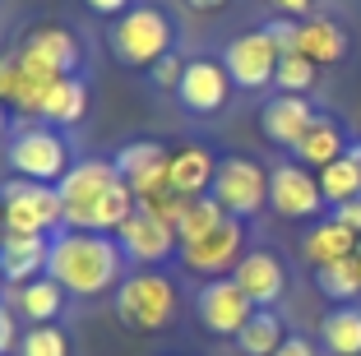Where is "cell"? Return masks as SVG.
<instances>
[{
	"instance_id": "8",
	"label": "cell",
	"mask_w": 361,
	"mask_h": 356,
	"mask_svg": "<svg viewBox=\"0 0 361 356\" xmlns=\"http://www.w3.org/2000/svg\"><path fill=\"white\" fill-rule=\"evenodd\" d=\"M213 200L227 209V218H255L269 204V171L259 167L255 157H223L218 176H213Z\"/></svg>"
},
{
	"instance_id": "31",
	"label": "cell",
	"mask_w": 361,
	"mask_h": 356,
	"mask_svg": "<svg viewBox=\"0 0 361 356\" xmlns=\"http://www.w3.org/2000/svg\"><path fill=\"white\" fill-rule=\"evenodd\" d=\"M19 356H70V338L61 324H28L19 338Z\"/></svg>"
},
{
	"instance_id": "20",
	"label": "cell",
	"mask_w": 361,
	"mask_h": 356,
	"mask_svg": "<svg viewBox=\"0 0 361 356\" xmlns=\"http://www.w3.org/2000/svg\"><path fill=\"white\" fill-rule=\"evenodd\" d=\"M213 176H218V157L209 153L204 144H185L171 153V167H167V185L185 200H200L213 190Z\"/></svg>"
},
{
	"instance_id": "43",
	"label": "cell",
	"mask_w": 361,
	"mask_h": 356,
	"mask_svg": "<svg viewBox=\"0 0 361 356\" xmlns=\"http://www.w3.org/2000/svg\"><path fill=\"white\" fill-rule=\"evenodd\" d=\"M357 264H361V245H357Z\"/></svg>"
},
{
	"instance_id": "34",
	"label": "cell",
	"mask_w": 361,
	"mask_h": 356,
	"mask_svg": "<svg viewBox=\"0 0 361 356\" xmlns=\"http://www.w3.org/2000/svg\"><path fill=\"white\" fill-rule=\"evenodd\" d=\"M19 314L10 310V305L0 301V356H10V352H19Z\"/></svg>"
},
{
	"instance_id": "32",
	"label": "cell",
	"mask_w": 361,
	"mask_h": 356,
	"mask_svg": "<svg viewBox=\"0 0 361 356\" xmlns=\"http://www.w3.org/2000/svg\"><path fill=\"white\" fill-rule=\"evenodd\" d=\"M264 32H269V42L278 47V56H292L297 51V37H301V19H269L264 23Z\"/></svg>"
},
{
	"instance_id": "11",
	"label": "cell",
	"mask_w": 361,
	"mask_h": 356,
	"mask_svg": "<svg viewBox=\"0 0 361 356\" xmlns=\"http://www.w3.org/2000/svg\"><path fill=\"white\" fill-rule=\"evenodd\" d=\"M269 209L287 222H301V218H319L324 209V195H319V176L301 162H278L269 171Z\"/></svg>"
},
{
	"instance_id": "1",
	"label": "cell",
	"mask_w": 361,
	"mask_h": 356,
	"mask_svg": "<svg viewBox=\"0 0 361 356\" xmlns=\"http://www.w3.org/2000/svg\"><path fill=\"white\" fill-rule=\"evenodd\" d=\"M61 209H65V227L75 231H111L135 213V195L121 180L116 162H102V157H88L61 176Z\"/></svg>"
},
{
	"instance_id": "16",
	"label": "cell",
	"mask_w": 361,
	"mask_h": 356,
	"mask_svg": "<svg viewBox=\"0 0 361 356\" xmlns=\"http://www.w3.org/2000/svg\"><path fill=\"white\" fill-rule=\"evenodd\" d=\"M232 283L255 301V310H274L287 292V269L274 250H245L241 264L232 269Z\"/></svg>"
},
{
	"instance_id": "37",
	"label": "cell",
	"mask_w": 361,
	"mask_h": 356,
	"mask_svg": "<svg viewBox=\"0 0 361 356\" xmlns=\"http://www.w3.org/2000/svg\"><path fill=\"white\" fill-rule=\"evenodd\" d=\"M334 218L361 236V195H357V200H348V204H338V209H334Z\"/></svg>"
},
{
	"instance_id": "35",
	"label": "cell",
	"mask_w": 361,
	"mask_h": 356,
	"mask_svg": "<svg viewBox=\"0 0 361 356\" xmlns=\"http://www.w3.org/2000/svg\"><path fill=\"white\" fill-rule=\"evenodd\" d=\"M274 356H319V347L310 343V338H301V333H287L283 347H278Z\"/></svg>"
},
{
	"instance_id": "9",
	"label": "cell",
	"mask_w": 361,
	"mask_h": 356,
	"mask_svg": "<svg viewBox=\"0 0 361 356\" xmlns=\"http://www.w3.org/2000/svg\"><path fill=\"white\" fill-rule=\"evenodd\" d=\"M241 254H245V222L241 218H227L223 227H213L209 236L180 245V264L190 273H200V278H232Z\"/></svg>"
},
{
	"instance_id": "12",
	"label": "cell",
	"mask_w": 361,
	"mask_h": 356,
	"mask_svg": "<svg viewBox=\"0 0 361 356\" xmlns=\"http://www.w3.org/2000/svg\"><path fill=\"white\" fill-rule=\"evenodd\" d=\"M195 314H200V324L218 338H236L245 329V319L255 314V301L232 283V278H209L195 296Z\"/></svg>"
},
{
	"instance_id": "33",
	"label": "cell",
	"mask_w": 361,
	"mask_h": 356,
	"mask_svg": "<svg viewBox=\"0 0 361 356\" xmlns=\"http://www.w3.org/2000/svg\"><path fill=\"white\" fill-rule=\"evenodd\" d=\"M180 74H185V61H180L176 51H167L158 65H149V79L162 88V93H176V88H180Z\"/></svg>"
},
{
	"instance_id": "24",
	"label": "cell",
	"mask_w": 361,
	"mask_h": 356,
	"mask_svg": "<svg viewBox=\"0 0 361 356\" xmlns=\"http://www.w3.org/2000/svg\"><path fill=\"white\" fill-rule=\"evenodd\" d=\"M84 111H88V88L75 74V79H51V84H47V97H42V106H37V121L65 130V125H79Z\"/></svg>"
},
{
	"instance_id": "5",
	"label": "cell",
	"mask_w": 361,
	"mask_h": 356,
	"mask_svg": "<svg viewBox=\"0 0 361 356\" xmlns=\"http://www.w3.org/2000/svg\"><path fill=\"white\" fill-rule=\"evenodd\" d=\"M10 167L23 180H42V185H61V176L75 162H70V144L56 125H37L32 116H23L19 130L10 139Z\"/></svg>"
},
{
	"instance_id": "4",
	"label": "cell",
	"mask_w": 361,
	"mask_h": 356,
	"mask_svg": "<svg viewBox=\"0 0 361 356\" xmlns=\"http://www.w3.org/2000/svg\"><path fill=\"white\" fill-rule=\"evenodd\" d=\"M171 19L158 10V5H130L111 32H106V42H111V56H116L126 70H149L158 65L162 56L171 51Z\"/></svg>"
},
{
	"instance_id": "15",
	"label": "cell",
	"mask_w": 361,
	"mask_h": 356,
	"mask_svg": "<svg viewBox=\"0 0 361 356\" xmlns=\"http://www.w3.org/2000/svg\"><path fill=\"white\" fill-rule=\"evenodd\" d=\"M227 93H232V74L223 70V61H204V56H195V61H185V74H180V106L190 116H213L227 106Z\"/></svg>"
},
{
	"instance_id": "36",
	"label": "cell",
	"mask_w": 361,
	"mask_h": 356,
	"mask_svg": "<svg viewBox=\"0 0 361 356\" xmlns=\"http://www.w3.org/2000/svg\"><path fill=\"white\" fill-rule=\"evenodd\" d=\"M14 84H19V65L0 56V102H14Z\"/></svg>"
},
{
	"instance_id": "30",
	"label": "cell",
	"mask_w": 361,
	"mask_h": 356,
	"mask_svg": "<svg viewBox=\"0 0 361 356\" xmlns=\"http://www.w3.org/2000/svg\"><path fill=\"white\" fill-rule=\"evenodd\" d=\"M315 74H319L315 61H306L301 51H292V56H283V61H278L274 88H278V93H297V97H306L310 88H315Z\"/></svg>"
},
{
	"instance_id": "29",
	"label": "cell",
	"mask_w": 361,
	"mask_h": 356,
	"mask_svg": "<svg viewBox=\"0 0 361 356\" xmlns=\"http://www.w3.org/2000/svg\"><path fill=\"white\" fill-rule=\"evenodd\" d=\"M223 222H227V209L213 200V195H200V200H190V209H185V218H180L176 236H180V245L200 241V236H209V231L223 227Z\"/></svg>"
},
{
	"instance_id": "28",
	"label": "cell",
	"mask_w": 361,
	"mask_h": 356,
	"mask_svg": "<svg viewBox=\"0 0 361 356\" xmlns=\"http://www.w3.org/2000/svg\"><path fill=\"white\" fill-rule=\"evenodd\" d=\"M315 287L329 301H338V305H352L361 296V264H357V254L352 259H338V264H324V269H315Z\"/></svg>"
},
{
	"instance_id": "39",
	"label": "cell",
	"mask_w": 361,
	"mask_h": 356,
	"mask_svg": "<svg viewBox=\"0 0 361 356\" xmlns=\"http://www.w3.org/2000/svg\"><path fill=\"white\" fill-rule=\"evenodd\" d=\"M274 5L287 19H310V10H315V0H274Z\"/></svg>"
},
{
	"instance_id": "22",
	"label": "cell",
	"mask_w": 361,
	"mask_h": 356,
	"mask_svg": "<svg viewBox=\"0 0 361 356\" xmlns=\"http://www.w3.org/2000/svg\"><path fill=\"white\" fill-rule=\"evenodd\" d=\"M348 28L338 19H324V14H310L301 19V37H297V51L315 65H338L348 56Z\"/></svg>"
},
{
	"instance_id": "13",
	"label": "cell",
	"mask_w": 361,
	"mask_h": 356,
	"mask_svg": "<svg viewBox=\"0 0 361 356\" xmlns=\"http://www.w3.org/2000/svg\"><path fill=\"white\" fill-rule=\"evenodd\" d=\"M121 171V180L130 185L135 200H153V195H167V167L171 153L158 144V139H135V144H121V153L111 157Z\"/></svg>"
},
{
	"instance_id": "27",
	"label": "cell",
	"mask_w": 361,
	"mask_h": 356,
	"mask_svg": "<svg viewBox=\"0 0 361 356\" xmlns=\"http://www.w3.org/2000/svg\"><path fill=\"white\" fill-rule=\"evenodd\" d=\"M283 338H287V329L278 319V310H255L245 319V329L236 333V352L241 356H274L283 347Z\"/></svg>"
},
{
	"instance_id": "14",
	"label": "cell",
	"mask_w": 361,
	"mask_h": 356,
	"mask_svg": "<svg viewBox=\"0 0 361 356\" xmlns=\"http://www.w3.org/2000/svg\"><path fill=\"white\" fill-rule=\"evenodd\" d=\"M116 241H121V250H126L130 264H162V259H171V254H180V236L167 222L153 218L149 209H139V204L116 227Z\"/></svg>"
},
{
	"instance_id": "26",
	"label": "cell",
	"mask_w": 361,
	"mask_h": 356,
	"mask_svg": "<svg viewBox=\"0 0 361 356\" xmlns=\"http://www.w3.org/2000/svg\"><path fill=\"white\" fill-rule=\"evenodd\" d=\"M319 343L329 356H361V305H338L319 319Z\"/></svg>"
},
{
	"instance_id": "6",
	"label": "cell",
	"mask_w": 361,
	"mask_h": 356,
	"mask_svg": "<svg viewBox=\"0 0 361 356\" xmlns=\"http://www.w3.org/2000/svg\"><path fill=\"white\" fill-rule=\"evenodd\" d=\"M14 65H19L23 74H32V79H47V84H51V79H75L79 65H84V47H79V37L70 28H61V23H37L19 42Z\"/></svg>"
},
{
	"instance_id": "25",
	"label": "cell",
	"mask_w": 361,
	"mask_h": 356,
	"mask_svg": "<svg viewBox=\"0 0 361 356\" xmlns=\"http://www.w3.org/2000/svg\"><path fill=\"white\" fill-rule=\"evenodd\" d=\"M319 176V195H324V204L329 209H338V204L357 200L361 195V144H352L343 157H334L324 171H315Z\"/></svg>"
},
{
	"instance_id": "38",
	"label": "cell",
	"mask_w": 361,
	"mask_h": 356,
	"mask_svg": "<svg viewBox=\"0 0 361 356\" xmlns=\"http://www.w3.org/2000/svg\"><path fill=\"white\" fill-rule=\"evenodd\" d=\"M93 14H106V19H121V14L130 10V0H84Z\"/></svg>"
},
{
	"instance_id": "2",
	"label": "cell",
	"mask_w": 361,
	"mask_h": 356,
	"mask_svg": "<svg viewBox=\"0 0 361 356\" xmlns=\"http://www.w3.org/2000/svg\"><path fill=\"white\" fill-rule=\"evenodd\" d=\"M126 250L111 231H75L65 227L51 236V259H47V273L65 287L70 296L88 301V296L116 292L121 278H126Z\"/></svg>"
},
{
	"instance_id": "23",
	"label": "cell",
	"mask_w": 361,
	"mask_h": 356,
	"mask_svg": "<svg viewBox=\"0 0 361 356\" xmlns=\"http://www.w3.org/2000/svg\"><path fill=\"white\" fill-rule=\"evenodd\" d=\"M348 148H352V144H348V135H343L338 121H329V116H315V121H310V130L301 135V144L292 148V157H297L301 167H310V171H324L334 157H343Z\"/></svg>"
},
{
	"instance_id": "42",
	"label": "cell",
	"mask_w": 361,
	"mask_h": 356,
	"mask_svg": "<svg viewBox=\"0 0 361 356\" xmlns=\"http://www.w3.org/2000/svg\"><path fill=\"white\" fill-rule=\"evenodd\" d=\"M0 236H5V204H0Z\"/></svg>"
},
{
	"instance_id": "7",
	"label": "cell",
	"mask_w": 361,
	"mask_h": 356,
	"mask_svg": "<svg viewBox=\"0 0 361 356\" xmlns=\"http://www.w3.org/2000/svg\"><path fill=\"white\" fill-rule=\"evenodd\" d=\"M0 204H5V231H32V236H47V231L65 227V209H61V190L42 185V180H5L0 185Z\"/></svg>"
},
{
	"instance_id": "40",
	"label": "cell",
	"mask_w": 361,
	"mask_h": 356,
	"mask_svg": "<svg viewBox=\"0 0 361 356\" xmlns=\"http://www.w3.org/2000/svg\"><path fill=\"white\" fill-rule=\"evenodd\" d=\"M180 5H185V10H195V14H218L227 0H180Z\"/></svg>"
},
{
	"instance_id": "10",
	"label": "cell",
	"mask_w": 361,
	"mask_h": 356,
	"mask_svg": "<svg viewBox=\"0 0 361 356\" xmlns=\"http://www.w3.org/2000/svg\"><path fill=\"white\" fill-rule=\"evenodd\" d=\"M278 61H283V56H278V47L269 42L264 28L232 37L227 51H223V70L232 74V88H245V93H259V88L274 84Z\"/></svg>"
},
{
	"instance_id": "19",
	"label": "cell",
	"mask_w": 361,
	"mask_h": 356,
	"mask_svg": "<svg viewBox=\"0 0 361 356\" xmlns=\"http://www.w3.org/2000/svg\"><path fill=\"white\" fill-rule=\"evenodd\" d=\"M65 301H70V292L56 283L51 273H42V278H32L23 287H5V305L14 314H23L28 324H56L65 314Z\"/></svg>"
},
{
	"instance_id": "17",
	"label": "cell",
	"mask_w": 361,
	"mask_h": 356,
	"mask_svg": "<svg viewBox=\"0 0 361 356\" xmlns=\"http://www.w3.org/2000/svg\"><path fill=\"white\" fill-rule=\"evenodd\" d=\"M51 259V236H32V231H5L0 236V278L5 287H23L47 273Z\"/></svg>"
},
{
	"instance_id": "3",
	"label": "cell",
	"mask_w": 361,
	"mask_h": 356,
	"mask_svg": "<svg viewBox=\"0 0 361 356\" xmlns=\"http://www.w3.org/2000/svg\"><path fill=\"white\" fill-rule=\"evenodd\" d=\"M176 310H180V292H176V283H171L167 273L135 269V273L121 278L116 319L126 329H135V333H162V329H171Z\"/></svg>"
},
{
	"instance_id": "41",
	"label": "cell",
	"mask_w": 361,
	"mask_h": 356,
	"mask_svg": "<svg viewBox=\"0 0 361 356\" xmlns=\"http://www.w3.org/2000/svg\"><path fill=\"white\" fill-rule=\"evenodd\" d=\"M5 130H10V111H5V102H0V139H5Z\"/></svg>"
},
{
	"instance_id": "18",
	"label": "cell",
	"mask_w": 361,
	"mask_h": 356,
	"mask_svg": "<svg viewBox=\"0 0 361 356\" xmlns=\"http://www.w3.org/2000/svg\"><path fill=\"white\" fill-rule=\"evenodd\" d=\"M315 106H310V97H297V93H278L264 102V111H259V130H264L269 144L278 148H297L301 135L310 130V121H315Z\"/></svg>"
},
{
	"instance_id": "21",
	"label": "cell",
	"mask_w": 361,
	"mask_h": 356,
	"mask_svg": "<svg viewBox=\"0 0 361 356\" xmlns=\"http://www.w3.org/2000/svg\"><path fill=\"white\" fill-rule=\"evenodd\" d=\"M361 245V236L352 227H343L338 218H324L306 231V241H301V254H306L310 269H324V264H338V259H352Z\"/></svg>"
}]
</instances>
